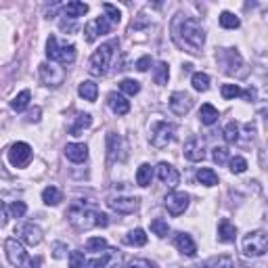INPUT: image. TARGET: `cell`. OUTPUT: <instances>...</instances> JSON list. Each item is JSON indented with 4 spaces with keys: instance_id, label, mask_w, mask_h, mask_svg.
Masks as SVG:
<instances>
[{
    "instance_id": "52a82bcc",
    "label": "cell",
    "mask_w": 268,
    "mask_h": 268,
    "mask_svg": "<svg viewBox=\"0 0 268 268\" xmlns=\"http://www.w3.org/2000/svg\"><path fill=\"white\" fill-rule=\"evenodd\" d=\"M268 249V237L264 231H254L249 233L245 241H243V254L249 256V258H260L266 254Z\"/></svg>"
},
{
    "instance_id": "f1b7e54d",
    "label": "cell",
    "mask_w": 268,
    "mask_h": 268,
    "mask_svg": "<svg viewBox=\"0 0 268 268\" xmlns=\"http://www.w3.org/2000/svg\"><path fill=\"white\" fill-rule=\"evenodd\" d=\"M191 84H193L195 90L206 92V90L210 88V75H208V73H203V71H195L193 78H191Z\"/></svg>"
},
{
    "instance_id": "7a4b0ae2",
    "label": "cell",
    "mask_w": 268,
    "mask_h": 268,
    "mask_svg": "<svg viewBox=\"0 0 268 268\" xmlns=\"http://www.w3.org/2000/svg\"><path fill=\"white\" fill-rule=\"evenodd\" d=\"M67 218H69L71 226H75L78 231H90L94 226L109 224L107 214H103L92 201H84V199H78L71 203L67 210Z\"/></svg>"
},
{
    "instance_id": "e575fe53",
    "label": "cell",
    "mask_w": 268,
    "mask_h": 268,
    "mask_svg": "<svg viewBox=\"0 0 268 268\" xmlns=\"http://www.w3.org/2000/svg\"><path fill=\"white\" fill-rule=\"evenodd\" d=\"M151 231H153V235H157V237H160V239H164V237H168L170 226H168V222H166V220H162V218H155V220H151Z\"/></svg>"
},
{
    "instance_id": "d4e9b609",
    "label": "cell",
    "mask_w": 268,
    "mask_h": 268,
    "mask_svg": "<svg viewBox=\"0 0 268 268\" xmlns=\"http://www.w3.org/2000/svg\"><path fill=\"white\" fill-rule=\"evenodd\" d=\"M153 180V168L151 164H143L136 170V184L138 186H149Z\"/></svg>"
},
{
    "instance_id": "9a60e30c",
    "label": "cell",
    "mask_w": 268,
    "mask_h": 268,
    "mask_svg": "<svg viewBox=\"0 0 268 268\" xmlns=\"http://www.w3.org/2000/svg\"><path fill=\"white\" fill-rule=\"evenodd\" d=\"M191 107H193L191 94H186V92H174L170 97V109L176 116H186L188 111H191Z\"/></svg>"
},
{
    "instance_id": "9c48e42d",
    "label": "cell",
    "mask_w": 268,
    "mask_h": 268,
    "mask_svg": "<svg viewBox=\"0 0 268 268\" xmlns=\"http://www.w3.org/2000/svg\"><path fill=\"white\" fill-rule=\"evenodd\" d=\"M31 147L27 143H15L11 149H9V162L15 166V168H25L29 162H31Z\"/></svg>"
},
{
    "instance_id": "1f68e13d",
    "label": "cell",
    "mask_w": 268,
    "mask_h": 268,
    "mask_svg": "<svg viewBox=\"0 0 268 268\" xmlns=\"http://www.w3.org/2000/svg\"><path fill=\"white\" fill-rule=\"evenodd\" d=\"M220 25H222L224 29H237V27L241 25V21H239L237 15H233V13L224 11L222 15H220Z\"/></svg>"
},
{
    "instance_id": "f35d334b",
    "label": "cell",
    "mask_w": 268,
    "mask_h": 268,
    "mask_svg": "<svg viewBox=\"0 0 268 268\" xmlns=\"http://www.w3.org/2000/svg\"><path fill=\"white\" fill-rule=\"evenodd\" d=\"M69 268H86V258H84L82 251L73 249L69 254Z\"/></svg>"
},
{
    "instance_id": "cb8c5ba5",
    "label": "cell",
    "mask_w": 268,
    "mask_h": 268,
    "mask_svg": "<svg viewBox=\"0 0 268 268\" xmlns=\"http://www.w3.org/2000/svg\"><path fill=\"white\" fill-rule=\"evenodd\" d=\"M199 120H201V124H206V126L216 124L218 122V109L214 105H210V103L201 105V109H199Z\"/></svg>"
},
{
    "instance_id": "74e56055",
    "label": "cell",
    "mask_w": 268,
    "mask_h": 268,
    "mask_svg": "<svg viewBox=\"0 0 268 268\" xmlns=\"http://www.w3.org/2000/svg\"><path fill=\"white\" fill-rule=\"evenodd\" d=\"M84 34H86V40L88 42H94V40H97L99 36H101V29H99V25H97V21H88L86 23V27H84Z\"/></svg>"
},
{
    "instance_id": "836d02e7",
    "label": "cell",
    "mask_w": 268,
    "mask_h": 268,
    "mask_svg": "<svg viewBox=\"0 0 268 268\" xmlns=\"http://www.w3.org/2000/svg\"><path fill=\"white\" fill-rule=\"evenodd\" d=\"M224 140L228 145H235L239 140V124L237 122H228L224 128Z\"/></svg>"
},
{
    "instance_id": "e0dca14e",
    "label": "cell",
    "mask_w": 268,
    "mask_h": 268,
    "mask_svg": "<svg viewBox=\"0 0 268 268\" xmlns=\"http://www.w3.org/2000/svg\"><path fill=\"white\" fill-rule=\"evenodd\" d=\"M174 245L178 247L180 254H184V256H188V258H195V256H197V245H195V241L191 239V235L178 233L176 237H174Z\"/></svg>"
},
{
    "instance_id": "f546056e",
    "label": "cell",
    "mask_w": 268,
    "mask_h": 268,
    "mask_svg": "<svg viewBox=\"0 0 268 268\" xmlns=\"http://www.w3.org/2000/svg\"><path fill=\"white\" fill-rule=\"evenodd\" d=\"M29 99H31V94H29V90H21L17 97H15L13 101H11V109L13 111H23V109L29 105Z\"/></svg>"
},
{
    "instance_id": "4dcf8cb0",
    "label": "cell",
    "mask_w": 268,
    "mask_h": 268,
    "mask_svg": "<svg viewBox=\"0 0 268 268\" xmlns=\"http://www.w3.org/2000/svg\"><path fill=\"white\" fill-rule=\"evenodd\" d=\"M168 78H170V67H168V63H164V61H160V63H157V67H155V73H153V80H155V84H160V86H164V84L168 82Z\"/></svg>"
},
{
    "instance_id": "3957f363",
    "label": "cell",
    "mask_w": 268,
    "mask_h": 268,
    "mask_svg": "<svg viewBox=\"0 0 268 268\" xmlns=\"http://www.w3.org/2000/svg\"><path fill=\"white\" fill-rule=\"evenodd\" d=\"M118 46H120L118 40H111V42L101 44L99 49L92 53V57H90V61H88V71H90L92 75H105L107 69H109V65H111V61H113V55H116V51H118Z\"/></svg>"
},
{
    "instance_id": "603a6c76",
    "label": "cell",
    "mask_w": 268,
    "mask_h": 268,
    "mask_svg": "<svg viewBox=\"0 0 268 268\" xmlns=\"http://www.w3.org/2000/svg\"><path fill=\"white\" fill-rule=\"evenodd\" d=\"M78 94L84 99V101H97V94H99V86L94 84V82H90V80H86V82H82L80 86H78Z\"/></svg>"
},
{
    "instance_id": "ac0fdd59",
    "label": "cell",
    "mask_w": 268,
    "mask_h": 268,
    "mask_svg": "<svg viewBox=\"0 0 268 268\" xmlns=\"http://www.w3.org/2000/svg\"><path fill=\"white\" fill-rule=\"evenodd\" d=\"M65 157L73 164H82L88 160V147L84 143H69L65 147Z\"/></svg>"
},
{
    "instance_id": "6da1fadb",
    "label": "cell",
    "mask_w": 268,
    "mask_h": 268,
    "mask_svg": "<svg viewBox=\"0 0 268 268\" xmlns=\"http://www.w3.org/2000/svg\"><path fill=\"white\" fill-rule=\"evenodd\" d=\"M172 36H174L176 44L191 55H199L203 44H206V31H203L201 23L193 17H178L172 23Z\"/></svg>"
},
{
    "instance_id": "f907efd6",
    "label": "cell",
    "mask_w": 268,
    "mask_h": 268,
    "mask_svg": "<svg viewBox=\"0 0 268 268\" xmlns=\"http://www.w3.org/2000/svg\"><path fill=\"white\" fill-rule=\"evenodd\" d=\"M124 268H149V262H145V260H134L130 264H126Z\"/></svg>"
},
{
    "instance_id": "277c9868",
    "label": "cell",
    "mask_w": 268,
    "mask_h": 268,
    "mask_svg": "<svg viewBox=\"0 0 268 268\" xmlns=\"http://www.w3.org/2000/svg\"><path fill=\"white\" fill-rule=\"evenodd\" d=\"M5 249H7L9 262H11L15 268H36V266H38V262L27 254L25 247L21 245L19 239H13V237L7 239V241H5Z\"/></svg>"
},
{
    "instance_id": "816d5d0a",
    "label": "cell",
    "mask_w": 268,
    "mask_h": 268,
    "mask_svg": "<svg viewBox=\"0 0 268 268\" xmlns=\"http://www.w3.org/2000/svg\"><path fill=\"white\" fill-rule=\"evenodd\" d=\"M241 97H245L247 101H254V99H256V90H254V88H247V90L241 92Z\"/></svg>"
},
{
    "instance_id": "7bdbcfd3",
    "label": "cell",
    "mask_w": 268,
    "mask_h": 268,
    "mask_svg": "<svg viewBox=\"0 0 268 268\" xmlns=\"http://www.w3.org/2000/svg\"><path fill=\"white\" fill-rule=\"evenodd\" d=\"M9 212H11L13 218H23L25 212H27V206H25L23 201H13V203H11V208H9Z\"/></svg>"
},
{
    "instance_id": "2e32d148",
    "label": "cell",
    "mask_w": 268,
    "mask_h": 268,
    "mask_svg": "<svg viewBox=\"0 0 268 268\" xmlns=\"http://www.w3.org/2000/svg\"><path fill=\"white\" fill-rule=\"evenodd\" d=\"M157 176H160V180H162L166 186H170V188H174V186L180 182L178 170L172 168L168 162H162L160 166H157Z\"/></svg>"
},
{
    "instance_id": "7dc6e473",
    "label": "cell",
    "mask_w": 268,
    "mask_h": 268,
    "mask_svg": "<svg viewBox=\"0 0 268 268\" xmlns=\"http://www.w3.org/2000/svg\"><path fill=\"white\" fill-rule=\"evenodd\" d=\"M134 67L138 69V71H147L149 67H151V57L149 55H145V57H140L136 63H134Z\"/></svg>"
},
{
    "instance_id": "ee69618b",
    "label": "cell",
    "mask_w": 268,
    "mask_h": 268,
    "mask_svg": "<svg viewBox=\"0 0 268 268\" xmlns=\"http://www.w3.org/2000/svg\"><path fill=\"white\" fill-rule=\"evenodd\" d=\"M245 170H247V162L243 160V157H233L231 160V172L233 174H243Z\"/></svg>"
},
{
    "instance_id": "7402d4cb",
    "label": "cell",
    "mask_w": 268,
    "mask_h": 268,
    "mask_svg": "<svg viewBox=\"0 0 268 268\" xmlns=\"http://www.w3.org/2000/svg\"><path fill=\"white\" fill-rule=\"evenodd\" d=\"M63 13H65L69 19L84 17V15L88 13V5L86 3H80V0H71V3H67L65 7H63Z\"/></svg>"
},
{
    "instance_id": "4fadbf2b",
    "label": "cell",
    "mask_w": 268,
    "mask_h": 268,
    "mask_svg": "<svg viewBox=\"0 0 268 268\" xmlns=\"http://www.w3.org/2000/svg\"><path fill=\"white\" fill-rule=\"evenodd\" d=\"M166 210L172 214V216H180L184 214V210L188 208V195L186 193H180V191H174V193H170L166 199Z\"/></svg>"
},
{
    "instance_id": "ffe728a7",
    "label": "cell",
    "mask_w": 268,
    "mask_h": 268,
    "mask_svg": "<svg viewBox=\"0 0 268 268\" xmlns=\"http://www.w3.org/2000/svg\"><path fill=\"white\" fill-rule=\"evenodd\" d=\"M218 239L224 241V243H233L235 239H237V228L231 224V220H226V218L220 220V224H218Z\"/></svg>"
},
{
    "instance_id": "7c38bea8",
    "label": "cell",
    "mask_w": 268,
    "mask_h": 268,
    "mask_svg": "<svg viewBox=\"0 0 268 268\" xmlns=\"http://www.w3.org/2000/svg\"><path fill=\"white\" fill-rule=\"evenodd\" d=\"M40 78L46 86H59V84H63V80H65V71L57 65H53V63H42Z\"/></svg>"
},
{
    "instance_id": "f6af8a7d",
    "label": "cell",
    "mask_w": 268,
    "mask_h": 268,
    "mask_svg": "<svg viewBox=\"0 0 268 268\" xmlns=\"http://www.w3.org/2000/svg\"><path fill=\"white\" fill-rule=\"evenodd\" d=\"M103 9H105V13H107V15H105V17H107L109 21H111L113 25H116V23H120V19H122V15H120V11H118V9L113 7V5H109V3H107V5H103Z\"/></svg>"
},
{
    "instance_id": "5b68a950",
    "label": "cell",
    "mask_w": 268,
    "mask_h": 268,
    "mask_svg": "<svg viewBox=\"0 0 268 268\" xmlns=\"http://www.w3.org/2000/svg\"><path fill=\"white\" fill-rule=\"evenodd\" d=\"M46 57H49L51 61H59V63H65V65H69V63L75 61V46L73 44L59 46L57 38L49 36V40H46Z\"/></svg>"
},
{
    "instance_id": "60d3db41",
    "label": "cell",
    "mask_w": 268,
    "mask_h": 268,
    "mask_svg": "<svg viewBox=\"0 0 268 268\" xmlns=\"http://www.w3.org/2000/svg\"><path fill=\"white\" fill-rule=\"evenodd\" d=\"M212 157H214V162H216L218 166H224V164L228 162V149H226V147H214Z\"/></svg>"
},
{
    "instance_id": "4316f807",
    "label": "cell",
    "mask_w": 268,
    "mask_h": 268,
    "mask_svg": "<svg viewBox=\"0 0 268 268\" xmlns=\"http://www.w3.org/2000/svg\"><path fill=\"white\" fill-rule=\"evenodd\" d=\"M197 180L201 184H206V186H216L218 184V174H216L212 168H201L197 172Z\"/></svg>"
},
{
    "instance_id": "44dd1931",
    "label": "cell",
    "mask_w": 268,
    "mask_h": 268,
    "mask_svg": "<svg viewBox=\"0 0 268 268\" xmlns=\"http://www.w3.org/2000/svg\"><path fill=\"white\" fill-rule=\"evenodd\" d=\"M90 126H92V116L90 113H78L75 120H73V124L69 126V134L80 136L86 128H90Z\"/></svg>"
},
{
    "instance_id": "f5cc1de1",
    "label": "cell",
    "mask_w": 268,
    "mask_h": 268,
    "mask_svg": "<svg viewBox=\"0 0 268 268\" xmlns=\"http://www.w3.org/2000/svg\"><path fill=\"white\" fill-rule=\"evenodd\" d=\"M38 120H40V109L36 107L34 111H29V113H27V122H38Z\"/></svg>"
},
{
    "instance_id": "bcb514c9",
    "label": "cell",
    "mask_w": 268,
    "mask_h": 268,
    "mask_svg": "<svg viewBox=\"0 0 268 268\" xmlns=\"http://www.w3.org/2000/svg\"><path fill=\"white\" fill-rule=\"evenodd\" d=\"M241 88L237 84H224L222 86V97L224 99H235V97H241Z\"/></svg>"
},
{
    "instance_id": "484cf974",
    "label": "cell",
    "mask_w": 268,
    "mask_h": 268,
    "mask_svg": "<svg viewBox=\"0 0 268 268\" xmlns=\"http://www.w3.org/2000/svg\"><path fill=\"white\" fill-rule=\"evenodd\" d=\"M63 195L57 186H46L42 191V201L46 203V206H57V203H61Z\"/></svg>"
},
{
    "instance_id": "db71d44e",
    "label": "cell",
    "mask_w": 268,
    "mask_h": 268,
    "mask_svg": "<svg viewBox=\"0 0 268 268\" xmlns=\"http://www.w3.org/2000/svg\"><path fill=\"white\" fill-rule=\"evenodd\" d=\"M188 268H199V266H188Z\"/></svg>"
},
{
    "instance_id": "d6a6232c",
    "label": "cell",
    "mask_w": 268,
    "mask_h": 268,
    "mask_svg": "<svg viewBox=\"0 0 268 268\" xmlns=\"http://www.w3.org/2000/svg\"><path fill=\"white\" fill-rule=\"evenodd\" d=\"M206 268H235V262L231 256H218L206 262Z\"/></svg>"
},
{
    "instance_id": "30bf717a",
    "label": "cell",
    "mask_w": 268,
    "mask_h": 268,
    "mask_svg": "<svg viewBox=\"0 0 268 268\" xmlns=\"http://www.w3.org/2000/svg\"><path fill=\"white\" fill-rule=\"evenodd\" d=\"M15 235L25 243V245H38L42 241V231L40 226H36L34 222H25V224H19V226H15Z\"/></svg>"
},
{
    "instance_id": "b9f144b4",
    "label": "cell",
    "mask_w": 268,
    "mask_h": 268,
    "mask_svg": "<svg viewBox=\"0 0 268 268\" xmlns=\"http://www.w3.org/2000/svg\"><path fill=\"white\" fill-rule=\"evenodd\" d=\"M86 247H88V251H103V249H107V241L103 237H90L86 241Z\"/></svg>"
},
{
    "instance_id": "681fc988",
    "label": "cell",
    "mask_w": 268,
    "mask_h": 268,
    "mask_svg": "<svg viewBox=\"0 0 268 268\" xmlns=\"http://www.w3.org/2000/svg\"><path fill=\"white\" fill-rule=\"evenodd\" d=\"M7 206H5V201L0 199V226H5L7 224Z\"/></svg>"
},
{
    "instance_id": "11a10c76",
    "label": "cell",
    "mask_w": 268,
    "mask_h": 268,
    "mask_svg": "<svg viewBox=\"0 0 268 268\" xmlns=\"http://www.w3.org/2000/svg\"><path fill=\"white\" fill-rule=\"evenodd\" d=\"M0 268H3V266H0Z\"/></svg>"
},
{
    "instance_id": "5bb4252c",
    "label": "cell",
    "mask_w": 268,
    "mask_h": 268,
    "mask_svg": "<svg viewBox=\"0 0 268 268\" xmlns=\"http://www.w3.org/2000/svg\"><path fill=\"white\" fill-rule=\"evenodd\" d=\"M107 203H109V208L118 214H134L140 206V199L138 197H113Z\"/></svg>"
},
{
    "instance_id": "8fae6325",
    "label": "cell",
    "mask_w": 268,
    "mask_h": 268,
    "mask_svg": "<svg viewBox=\"0 0 268 268\" xmlns=\"http://www.w3.org/2000/svg\"><path fill=\"white\" fill-rule=\"evenodd\" d=\"M184 157L188 162H203L206 160V143L201 136H191L184 143Z\"/></svg>"
},
{
    "instance_id": "83f0119b",
    "label": "cell",
    "mask_w": 268,
    "mask_h": 268,
    "mask_svg": "<svg viewBox=\"0 0 268 268\" xmlns=\"http://www.w3.org/2000/svg\"><path fill=\"white\" fill-rule=\"evenodd\" d=\"M126 243L128 245H134V247H143L147 243V235L143 228H134L130 231L128 235H126Z\"/></svg>"
},
{
    "instance_id": "ab89813d",
    "label": "cell",
    "mask_w": 268,
    "mask_h": 268,
    "mask_svg": "<svg viewBox=\"0 0 268 268\" xmlns=\"http://www.w3.org/2000/svg\"><path fill=\"white\" fill-rule=\"evenodd\" d=\"M116 254H113V249H109L107 254L103 256V258H94V260H90L86 266L88 268H107V264H109V260H111Z\"/></svg>"
},
{
    "instance_id": "d590c367",
    "label": "cell",
    "mask_w": 268,
    "mask_h": 268,
    "mask_svg": "<svg viewBox=\"0 0 268 268\" xmlns=\"http://www.w3.org/2000/svg\"><path fill=\"white\" fill-rule=\"evenodd\" d=\"M226 57H228V61H226V71L228 73H235L239 67H241V55L237 53V51H226Z\"/></svg>"
},
{
    "instance_id": "d6986e66",
    "label": "cell",
    "mask_w": 268,
    "mask_h": 268,
    "mask_svg": "<svg viewBox=\"0 0 268 268\" xmlns=\"http://www.w3.org/2000/svg\"><path fill=\"white\" fill-rule=\"evenodd\" d=\"M107 103H109V107H111V111H113L116 116H126V113L130 111V101H126L124 94L111 92V94L107 97Z\"/></svg>"
},
{
    "instance_id": "8d00e7d4",
    "label": "cell",
    "mask_w": 268,
    "mask_h": 268,
    "mask_svg": "<svg viewBox=\"0 0 268 268\" xmlns=\"http://www.w3.org/2000/svg\"><path fill=\"white\" fill-rule=\"evenodd\" d=\"M120 90L126 92V94H130V97H134V94L140 92V84L136 80H130V78H126V80L120 82Z\"/></svg>"
},
{
    "instance_id": "ba28073f",
    "label": "cell",
    "mask_w": 268,
    "mask_h": 268,
    "mask_svg": "<svg viewBox=\"0 0 268 268\" xmlns=\"http://www.w3.org/2000/svg\"><path fill=\"white\" fill-rule=\"evenodd\" d=\"M126 140L116 134V132H107V157L109 162H124L128 153H126Z\"/></svg>"
},
{
    "instance_id": "c3c4849f",
    "label": "cell",
    "mask_w": 268,
    "mask_h": 268,
    "mask_svg": "<svg viewBox=\"0 0 268 268\" xmlns=\"http://www.w3.org/2000/svg\"><path fill=\"white\" fill-rule=\"evenodd\" d=\"M65 251H67V245L65 243H55V247H53V258H63L65 256Z\"/></svg>"
},
{
    "instance_id": "8992f818",
    "label": "cell",
    "mask_w": 268,
    "mask_h": 268,
    "mask_svg": "<svg viewBox=\"0 0 268 268\" xmlns=\"http://www.w3.org/2000/svg\"><path fill=\"white\" fill-rule=\"evenodd\" d=\"M172 138H174V126H172L170 122H155L151 126V134H149V140H151V145L155 149H166L170 143H172Z\"/></svg>"
}]
</instances>
